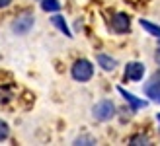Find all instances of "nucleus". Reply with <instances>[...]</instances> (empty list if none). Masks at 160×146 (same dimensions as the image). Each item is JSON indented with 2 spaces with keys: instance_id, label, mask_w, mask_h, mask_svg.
I'll return each instance as SVG.
<instances>
[{
  "instance_id": "1",
  "label": "nucleus",
  "mask_w": 160,
  "mask_h": 146,
  "mask_svg": "<svg viewBox=\"0 0 160 146\" xmlns=\"http://www.w3.org/2000/svg\"><path fill=\"white\" fill-rule=\"evenodd\" d=\"M70 74H72V78L76 80V82L84 84V82H88V80H92L94 66H92V62L88 59H78L72 64V68H70Z\"/></svg>"
},
{
  "instance_id": "2",
  "label": "nucleus",
  "mask_w": 160,
  "mask_h": 146,
  "mask_svg": "<svg viewBox=\"0 0 160 146\" xmlns=\"http://www.w3.org/2000/svg\"><path fill=\"white\" fill-rule=\"evenodd\" d=\"M92 115L96 121H109L115 117V103L111 100H102L94 105L92 109Z\"/></svg>"
},
{
  "instance_id": "3",
  "label": "nucleus",
  "mask_w": 160,
  "mask_h": 146,
  "mask_svg": "<svg viewBox=\"0 0 160 146\" xmlns=\"http://www.w3.org/2000/svg\"><path fill=\"white\" fill-rule=\"evenodd\" d=\"M33 23H35V18L31 14H22V16H18V18L12 22V31L16 35H26V33L31 31Z\"/></svg>"
},
{
  "instance_id": "4",
  "label": "nucleus",
  "mask_w": 160,
  "mask_h": 146,
  "mask_svg": "<svg viewBox=\"0 0 160 146\" xmlns=\"http://www.w3.org/2000/svg\"><path fill=\"white\" fill-rule=\"evenodd\" d=\"M145 76V64L139 61H131L127 62L125 66V80H131V82H139Z\"/></svg>"
},
{
  "instance_id": "5",
  "label": "nucleus",
  "mask_w": 160,
  "mask_h": 146,
  "mask_svg": "<svg viewBox=\"0 0 160 146\" xmlns=\"http://www.w3.org/2000/svg\"><path fill=\"white\" fill-rule=\"evenodd\" d=\"M111 29H113L115 33H127V31L131 29V18L125 12L113 14V18H111Z\"/></svg>"
},
{
  "instance_id": "6",
  "label": "nucleus",
  "mask_w": 160,
  "mask_h": 146,
  "mask_svg": "<svg viewBox=\"0 0 160 146\" xmlns=\"http://www.w3.org/2000/svg\"><path fill=\"white\" fill-rule=\"evenodd\" d=\"M145 94H147V97H150L152 101L160 103V74H154V76L145 84Z\"/></svg>"
},
{
  "instance_id": "7",
  "label": "nucleus",
  "mask_w": 160,
  "mask_h": 146,
  "mask_svg": "<svg viewBox=\"0 0 160 146\" xmlns=\"http://www.w3.org/2000/svg\"><path fill=\"white\" fill-rule=\"evenodd\" d=\"M117 92L121 94V95H123V100H125L127 103L131 105V111H139V109H145L147 105H148V103H147L145 100H139L137 95H133L131 92H127V90H123V88H117Z\"/></svg>"
},
{
  "instance_id": "8",
  "label": "nucleus",
  "mask_w": 160,
  "mask_h": 146,
  "mask_svg": "<svg viewBox=\"0 0 160 146\" xmlns=\"http://www.w3.org/2000/svg\"><path fill=\"white\" fill-rule=\"evenodd\" d=\"M96 61H98V64H100V66L106 70V72H113L115 66H117V61L111 59V56H108V55H103V53H100L98 56H96Z\"/></svg>"
},
{
  "instance_id": "9",
  "label": "nucleus",
  "mask_w": 160,
  "mask_h": 146,
  "mask_svg": "<svg viewBox=\"0 0 160 146\" xmlns=\"http://www.w3.org/2000/svg\"><path fill=\"white\" fill-rule=\"evenodd\" d=\"M51 23L55 27H57L62 35H67V37H72V33H70V29H68V23H67V20L62 18V16H59V14H55L53 18H51Z\"/></svg>"
},
{
  "instance_id": "10",
  "label": "nucleus",
  "mask_w": 160,
  "mask_h": 146,
  "mask_svg": "<svg viewBox=\"0 0 160 146\" xmlns=\"http://www.w3.org/2000/svg\"><path fill=\"white\" fill-rule=\"evenodd\" d=\"M139 23H141V27L145 29V31H148V35L160 39V26H158V23H152V22H148V20H139Z\"/></svg>"
},
{
  "instance_id": "11",
  "label": "nucleus",
  "mask_w": 160,
  "mask_h": 146,
  "mask_svg": "<svg viewBox=\"0 0 160 146\" xmlns=\"http://www.w3.org/2000/svg\"><path fill=\"white\" fill-rule=\"evenodd\" d=\"M14 97V86L12 84H4V86H0V103L6 105L8 101H10Z\"/></svg>"
},
{
  "instance_id": "12",
  "label": "nucleus",
  "mask_w": 160,
  "mask_h": 146,
  "mask_svg": "<svg viewBox=\"0 0 160 146\" xmlns=\"http://www.w3.org/2000/svg\"><path fill=\"white\" fill-rule=\"evenodd\" d=\"M41 10L49 12V14L59 12L61 10V2H59V0H41Z\"/></svg>"
},
{
  "instance_id": "13",
  "label": "nucleus",
  "mask_w": 160,
  "mask_h": 146,
  "mask_svg": "<svg viewBox=\"0 0 160 146\" xmlns=\"http://www.w3.org/2000/svg\"><path fill=\"white\" fill-rule=\"evenodd\" d=\"M150 140H148V136L147 134H142V133H139V134H133L131 139H129V144H148Z\"/></svg>"
},
{
  "instance_id": "14",
  "label": "nucleus",
  "mask_w": 160,
  "mask_h": 146,
  "mask_svg": "<svg viewBox=\"0 0 160 146\" xmlns=\"http://www.w3.org/2000/svg\"><path fill=\"white\" fill-rule=\"evenodd\" d=\"M8 136H10V127H8V123H6V121H2V119H0V142H2V140H6Z\"/></svg>"
},
{
  "instance_id": "15",
  "label": "nucleus",
  "mask_w": 160,
  "mask_h": 146,
  "mask_svg": "<svg viewBox=\"0 0 160 146\" xmlns=\"http://www.w3.org/2000/svg\"><path fill=\"white\" fill-rule=\"evenodd\" d=\"M74 144H96V140L90 139V136H80V139L74 140Z\"/></svg>"
},
{
  "instance_id": "16",
  "label": "nucleus",
  "mask_w": 160,
  "mask_h": 146,
  "mask_svg": "<svg viewBox=\"0 0 160 146\" xmlns=\"http://www.w3.org/2000/svg\"><path fill=\"white\" fill-rule=\"evenodd\" d=\"M127 2H131V6H141V4H147L148 0H127Z\"/></svg>"
},
{
  "instance_id": "17",
  "label": "nucleus",
  "mask_w": 160,
  "mask_h": 146,
  "mask_svg": "<svg viewBox=\"0 0 160 146\" xmlns=\"http://www.w3.org/2000/svg\"><path fill=\"white\" fill-rule=\"evenodd\" d=\"M12 4V0H0V8H8Z\"/></svg>"
},
{
  "instance_id": "18",
  "label": "nucleus",
  "mask_w": 160,
  "mask_h": 146,
  "mask_svg": "<svg viewBox=\"0 0 160 146\" xmlns=\"http://www.w3.org/2000/svg\"><path fill=\"white\" fill-rule=\"evenodd\" d=\"M156 121H158V123H160V113H156Z\"/></svg>"
},
{
  "instance_id": "19",
  "label": "nucleus",
  "mask_w": 160,
  "mask_h": 146,
  "mask_svg": "<svg viewBox=\"0 0 160 146\" xmlns=\"http://www.w3.org/2000/svg\"><path fill=\"white\" fill-rule=\"evenodd\" d=\"M158 53H160V39H158Z\"/></svg>"
}]
</instances>
